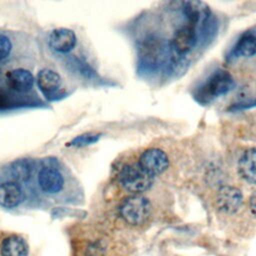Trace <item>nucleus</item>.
I'll use <instances>...</instances> for the list:
<instances>
[{"label": "nucleus", "mask_w": 256, "mask_h": 256, "mask_svg": "<svg viewBox=\"0 0 256 256\" xmlns=\"http://www.w3.org/2000/svg\"><path fill=\"white\" fill-rule=\"evenodd\" d=\"M1 254L2 256H27L28 245L22 237L11 235L3 240Z\"/></svg>", "instance_id": "obj_14"}, {"label": "nucleus", "mask_w": 256, "mask_h": 256, "mask_svg": "<svg viewBox=\"0 0 256 256\" xmlns=\"http://www.w3.org/2000/svg\"><path fill=\"white\" fill-rule=\"evenodd\" d=\"M6 83L13 91L25 93L32 89L34 85V76L27 69L16 68L7 73Z\"/></svg>", "instance_id": "obj_10"}, {"label": "nucleus", "mask_w": 256, "mask_h": 256, "mask_svg": "<svg viewBox=\"0 0 256 256\" xmlns=\"http://www.w3.org/2000/svg\"><path fill=\"white\" fill-rule=\"evenodd\" d=\"M197 44V33L192 25H184L177 29L171 41V47L175 54L183 56L189 53Z\"/></svg>", "instance_id": "obj_6"}, {"label": "nucleus", "mask_w": 256, "mask_h": 256, "mask_svg": "<svg viewBox=\"0 0 256 256\" xmlns=\"http://www.w3.org/2000/svg\"><path fill=\"white\" fill-rule=\"evenodd\" d=\"M238 174L250 184L256 185V147L247 149L239 158Z\"/></svg>", "instance_id": "obj_11"}, {"label": "nucleus", "mask_w": 256, "mask_h": 256, "mask_svg": "<svg viewBox=\"0 0 256 256\" xmlns=\"http://www.w3.org/2000/svg\"><path fill=\"white\" fill-rule=\"evenodd\" d=\"M243 203L242 192L233 186H222L216 194V206L225 214L236 213Z\"/></svg>", "instance_id": "obj_5"}, {"label": "nucleus", "mask_w": 256, "mask_h": 256, "mask_svg": "<svg viewBox=\"0 0 256 256\" xmlns=\"http://www.w3.org/2000/svg\"><path fill=\"white\" fill-rule=\"evenodd\" d=\"M11 173L13 175V178H15L16 180L25 181L30 177L31 166L27 161H17L12 165Z\"/></svg>", "instance_id": "obj_17"}, {"label": "nucleus", "mask_w": 256, "mask_h": 256, "mask_svg": "<svg viewBox=\"0 0 256 256\" xmlns=\"http://www.w3.org/2000/svg\"><path fill=\"white\" fill-rule=\"evenodd\" d=\"M100 135L99 134H84V135H80L76 138H74L71 141V145L73 146H85V145H89L92 144L94 142H96L99 139Z\"/></svg>", "instance_id": "obj_18"}, {"label": "nucleus", "mask_w": 256, "mask_h": 256, "mask_svg": "<svg viewBox=\"0 0 256 256\" xmlns=\"http://www.w3.org/2000/svg\"><path fill=\"white\" fill-rule=\"evenodd\" d=\"M182 10L193 27L206 23L211 14L209 6L202 1H185L182 4Z\"/></svg>", "instance_id": "obj_9"}, {"label": "nucleus", "mask_w": 256, "mask_h": 256, "mask_svg": "<svg viewBox=\"0 0 256 256\" xmlns=\"http://www.w3.org/2000/svg\"><path fill=\"white\" fill-rule=\"evenodd\" d=\"M75 33L67 28H57L51 31L48 43L51 49L59 53H67L76 45Z\"/></svg>", "instance_id": "obj_8"}, {"label": "nucleus", "mask_w": 256, "mask_h": 256, "mask_svg": "<svg viewBox=\"0 0 256 256\" xmlns=\"http://www.w3.org/2000/svg\"><path fill=\"white\" fill-rule=\"evenodd\" d=\"M138 166L148 175L154 177L163 173L169 166L166 153L158 148H149L139 157Z\"/></svg>", "instance_id": "obj_4"}, {"label": "nucleus", "mask_w": 256, "mask_h": 256, "mask_svg": "<svg viewBox=\"0 0 256 256\" xmlns=\"http://www.w3.org/2000/svg\"><path fill=\"white\" fill-rule=\"evenodd\" d=\"M151 209V204L147 198L141 195H132L122 201L119 213L126 223L137 226L148 220Z\"/></svg>", "instance_id": "obj_2"}, {"label": "nucleus", "mask_w": 256, "mask_h": 256, "mask_svg": "<svg viewBox=\"0 0 256 256\" xmlns=\"http://www.w3.org/2000/svg\"><path fill=\"white\" fill-rule=\"evenodd\" d=\"M36 82L43 94L52 95L59 90L61 86V77L54 70L44 68L38 72Z\"/></svg>", "instance_id": "obj_13"}, {"label": "nucleus", "mask_w": 256, "mask_h": 256, "mask_svg": "<svg viewBox=\"0 0 256 256\" xmlns=\"http://www.w3.org/2000/svg\"><path fill=\"white\" fill-rule=\"evenodd\" d=\"M118 180L120 185L133 195H140L147 191L153 183V177L144 172L139 166L126 165L119 174Z\"/></svg>", "instance_id": "obj_3"}, {"label": "nucleus", "mask_w": 256, "mask_h": 256, "mask_svg": "<svg viewBox=\"0 0 256 256\" xmlns=\"http://www.w3.org/2000/svg\"><path fill=\"white\" fill-rule=\"evenodd\" d=\"M11 42L8 37L0 34V60H3L8 57L11 52Z\"/></svg>", "instance_id": "obj_19"}, {"label": "nucleus", "mask_w": 256, "mask_h": 256, "mask_svg": "<svg viewBox=\"0 0 256 256\" xmlns=\"http://www.w3.org/2000/svg\"><path fill=\"white\" fill-rule=\"evenodd\" d=\"M249 205H250V210L252 214L256 217V191H254L250 197L249 200Z\"/></svg>", "instance_id": "obj_20"}, {"label": "nucleus", "mask_w": 256, "mask_h": 256, "mask_svg": "<svg viewBox=\"0 0 256 256\" xmlns=\"http://www.w3.org/2000/svg\"><path fill=\"white\" fill-rule=\"evenodd\" d=\"M234 87L235 81L231 74L224 70H217L199 87L195 93V99L201 104H207L225 95Z\"/></svg>", "instance_id": "obj_1"}, {"label": "nucleus", "mask_w": 256, "mask_h": 256, "mask_svg": "<svg viewBox=\"0 0 256 256\" xmlns=\"http://www.w3.org/2000/svg\"><path fill=\"white\" fill-rule=\"evenodd\" d=\"M40 189L45 194H56L64 187V177L59 170L53 167H42L37 175Z\"/></svg>", "instance_id": "obj_7"}, {"label": "nucleus", "mask_w": 256, "mask_h": 256, "mask_svg": "<svg viewBox=\"0 0 256 256\" xmlns=\"http://www.w3.org/2000/svg\"><path fill=\"white\" fill-rule=\"evenodd\" d=\"M234 51L237 55L251 57L256 54V36L252 33L243 34L237 41Z\"/></svg>", "instance_id": "obj_16"}, {"label": "nucleus", "mask_w": 256, "mask_h": 256, "mask_svg": "<svg viewBox=\"0 0 256 256\" xmlns=\"http://www.w3.org/2000/svg\"><path fill=\"white\" fill-rule=\"evenodd\" d=\"M23 190L17 182L7 181L0 184V205L14 208L23 200Z\"/></svg>", "instance_id": "obj_12"}, {"label": "nucleus", "mask_w": 256, "mask_h": 256, "mask_svg": "<svg viewBox=\"0 0 256 256\" xmlns=\"http://www.w3.org/2000/svg\"><path fill=\"white\" fill-rule=\"evenodd\" d=\"M141 57L149 63L158 62L163 55V45L157 38H149L140 47Z\"/></svg>", "instance_id": "obj_15"}]
</instances>
